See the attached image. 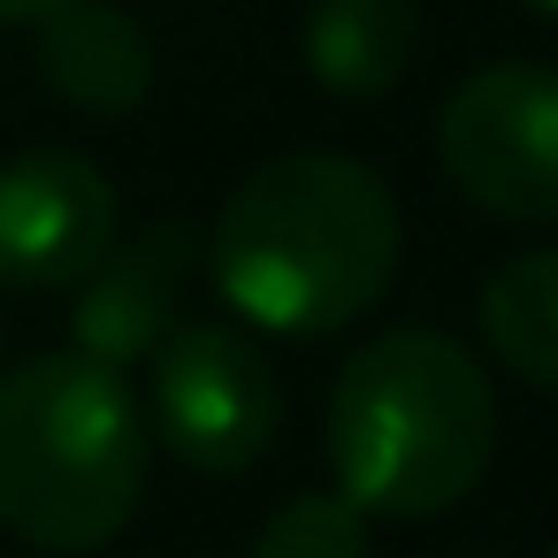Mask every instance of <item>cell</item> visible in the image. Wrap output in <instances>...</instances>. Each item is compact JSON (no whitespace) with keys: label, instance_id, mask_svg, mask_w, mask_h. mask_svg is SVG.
I'll return each instance as SVG.
<instances>
[{"label":"cell","instance_id":"6da1fadb","mask_svg":"<svg viewBox=\"0 0 558 558\" xmlns=\"http://www.w3.org/2000/svg\"><path fill=\"white\" fill-rule=\"evenodd\" d=\"M398 199L352 154H276L215 215V291L268 337L352 329L398 276Z\"/></svg>","mask_w":558,"mask_h":558},{"label":"cell","instance_id":"7a4b0ae2","mask_svg":"<svg viewBox=\"0 0 558 558\" xmlns=\"http://www.w3.org/2000/svg\"><path fill=\"white\" fill-rule=\"evenodd\" d=\"M497 451V390L444 329L367 337L329 390V474L367 520L451 512Z\"/></svg>","mask_w":558,"mask_h":558},{"label":"cell","instance_id":"3957f363","mask_svg":"<svg viewBox=\"0 0 558 558\" xmlns=\"http://www.w3.org/2000/svg\"><path fill=\"white\" fill-rule=\"evenodd\" d=\"M146 497V413L116 367L39 352L0 375V527L39 550H100Z\"/></svg>","mask_w":558,"mask_h":558},{"label":"cell","instance_id":"277c9868","mask_svg":"<svg viewBox=\"0 0 558 558\" xmlns=\"http://www.w3.org/2000/svg\"><path fill=\"white\" fill-rule=\"evenodd\" d=\"M436 161L451 192L497 222H558V70L489 62L436 116Z\"/></svg>","mask_w":558,"mask_h":558},{"label":"cell","instance_id":"5b68a950","mask_svg":"<svg viewBox=\"0 0 558 558\" xmlns=\"http://www.w3.org/2000/svg\"><path fill=\"white\" fill-rule=\"evenodd\" d=\"M283 398L268 360L238 329H169L154 352V428L199 474H245L276 444Z\"/></svg>","mask_w":558,"mask_h":558},{"label":"cell","instance_id":"8992f818","mask_svg":"<svg viewBox=\"0 0 558 558\" xmlns=\"http://www.w3.org/2000/svg\"><path fill=\"white\" fill-rule=\"evenodd\" d=\"M116 245V184L85 154L32 146L0 161V283L70 291Z\"/></svg>","mask_w":558,"mask_h":558},{"label":"cell","instance_id":"52a82bcc","mask_svg":"<svg viewBox=\"0 0 558 558\" xmlns=\"http://www.w3.org/2000/svg\"><path fill=\"white\" fill-rule=\"evenodd\" d=\"M192 268H199V230L192 222H154L131 245H108L77 276V306H70L77 352L100 360V367H116V375L138 367V360H154L161 337L177 329Z\"/></svg>","mask_w":558,"mask_h":558},{"label":"cell","instance_id":"ba28073f","mask_svg":"<svg viewBox=\"0 0 558 558\" xmlns=\"http://www.w3.org/2000/svg\"><path fill=\"white\" fill-rule=\"evenodd\" d=\"M39 77L77 116L123 123L154 93V39L108 0H70V9H54L39 24Z\"/></svg>","mask_w":558,"mask_h":558},{"label":"cell","instance_id":"9c48e42d","mask_svg":"<svg viewBox=\"0 0 558 558\" xmlns=\"http://www.w3.org/2000/svg\"><path fill=\"white\" fill-rule=\"evenodd\" d=\"M421 47V0H314L299 54L306 77L337 100H383Z\"/></svg>","mask_w":558,"mask_h":558},{"label":"cell","instance_id":"30bf717a","mask_svg":"<svg viewBox=\"0 0 558 558\" xmlns=\"http://www.w3.org/2000/svg\"><path fill=\"white\" fill-rule=\"evenodd\" d=\"M482 337L520 383L558 390V253H520L482 283Z\"/></svg>","mask_w":558,"mask_h":558},{"label":"cell","instance_id":"8fae6325","mask_svg":"<svg viewBox=\"0 0 558 558\" xmlns=\"http://www.w3.org/2000/svg\"><path fill=\"white\" fill-rule=\"evenodd\" d=\"M253 558H375V520L337 482L329 489H299L253 535Z\"/></svg>","mask_w":558,"mask_h":558},{"label":"cell","instance_id":"7c38bea8","mask_svg":"<svg viewBox=\"0 0 558 558\" xmlns=\"http://www.w3.org/2000/svg\"><path fill=\"white\" fill-rule=\"evenodd\" d=\"M54 9H70V0H0V24H47Z\"/></svg>","mask_w":558,"mask_h":558},{"label":"cell","instance_id":"4fadbf2b","mask_svg":"<svg viewBox=\"0 0 558 558\" xmlns=\"http://www.w3.org/2000/svg\"><path fill=\"white\" fill-rule=\"evenodd\" d=\"M520 9H535V16H558V0H520Z\"/></svg>","mask_w":558,"mask_h":558},{"label":"cell","instance_id":"5bb4252c","mask_svg":"<svg viewBox=\"0 0 558 558\" xmlns=\"http://www.w3.org/2000/svg\"><path fill=\"white\" fill-rule=\"evenodd\" d=\"M550 558H558V550H550Z\"/></svg>","mask_w":558,"mask_h":558}]
</instances>
